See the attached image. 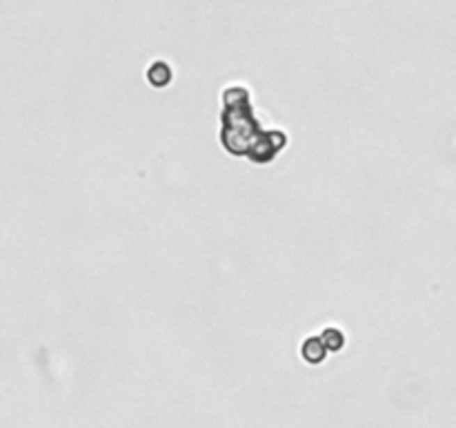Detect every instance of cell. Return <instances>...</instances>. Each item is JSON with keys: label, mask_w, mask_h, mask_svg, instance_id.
I'll use <instances>...</instances> for the list:
<instances>
[{"label": "cell", "mask_w": 456, "mask_h": 428, "mask_svg": "<svg viewBox=\"0 0 456 428\" xmlns=\"http://www.w3.org/2000/svg\"><path fill=\"white\" fill-rule=\"evenodd\" d=\"M323 344H325V348H329V351H340V348H343V335L334 328H329L323 333Z\"/></svg>", "instance_id": "3957f363"}, {"label": "cell", "mask_w": 456, "mask_h": 428, "mask_svg": "<svg viewBox=\"0 0 456 428\" xmlns=\"http://www.w3.org/2000/svg\"><path fill=\"white\" fill-rule=\"evenodd\" d=\"M169 78H172V72H169V67L165 63H156L152 70H150V81L158 87H163L169 83Z\"/></svg>", "instance_id": "7a4b0ae2"}, {"label": "cell", "mask_w": 456, "mask_h": 428, "mask_svg": "<svg viewBox=\"0 0 456 428\" xmlns=\"http://www.w3.org/2000/svg\"><path fill=\"white\" fill-rule=\"evenodd\" d=\"M301 353H303V359L305 362H310V364H321L323 359H325V344L323 339H316V337H310L303 348H301Z\"/></svg>", "instance_id": "6da1fadb"}]
</instances>
